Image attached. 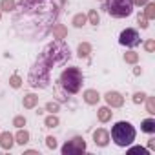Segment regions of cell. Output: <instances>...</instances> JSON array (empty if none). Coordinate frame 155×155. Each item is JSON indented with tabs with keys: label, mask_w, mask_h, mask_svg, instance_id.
<instances>
[{
	"label": "cell",
	"mask_w": 155,
	"mask_h": 155,
	"mask_svg": "<svg viewBox=\"0 0 155 155\" xmlns=\"http://www.w3.org/2000/svg\"><path fill=\"white\" fill-rule=\"evenodd\" d=\"M64 4H66V0H22L20 13H17L15 18L28 17V18H31V24H28L20 35L22 37L28 35L31 26L38 28V31H37L38 38L48 35L51 31V28L55 26L53 22L57 20V17H58Z\"/></svg>",
	"instance_id": "1"
},
{
	"label": "cell",
	"mask_w": 155,
	"mask_h": 155,
	"mask_svg": "<svg viewBox=\"0 0 155 155\" xmlns=\"http://www.w3.org/2000/svg\"><path fill=\"white\" fill-rule=\"evenodd\" d=\"M69 58V48L64 44V40H55L51 44H48L42 53L38 55V58L35 60L29 75H28V82L31 88H48L51 82V71L53 66L57 64H64Z\"/></svg>",
	"instance_id": "2"
},
{
	"label": "cell",
	"mask_w": 155,
	"mask_h": 155,
	"mask_svg": "<svg viewBox=\"0 0 155 155\" xmlns=\"http://www.w3.org/2000/svg\"><path fill=\"white\" fill-rule=\"evenodd\" d=\"M82 81H84V77H82V71L79 68H66L62 73H60V86L64 88L66 93H79L81 88H82Z\"/></svg>",
	"instance_id": "3"
},
{
	"label": "cell",
	"mask_w": 155,
	"mask_h": 155,
	"mask_svg": "<svg viewBox=\"0 0 155 155\" xmlns=\"http://www.w3.org/2000/svg\"><path fill=\"white\" fill-rule=\"evenodd\" d=\"M135 128L131 126V122H126V120H119L113 128H111V139L117 146L120 148H126L130 146L133 140H135Z\"/></svg>",
	"instance_id": "4"
},
{
	"label": "cell",
	"mask_w": 155,
	"mask_h": 155,
	"mask_svg": "<svg viewBox=\"0 0 155 155\" xmlns=\"http://www.w3.org/2000/svg\"><path fill=\"white\" fill-rule=\"evenodd\" d=\"M106 11L113 18H126L133 13L131 0H106Z\"/></svg>",
	"instance_id": "5"
},
{
	"label": "cell",
	"mask_w": 155,
	"mask_h": 155,
	"mask_svg": "<svg viewBox=\"0 0 155 155\" xmlns=\"http://www.w3.org/2000/svg\"><path fill=\"white\" fill-rule=\"evenodd\" d=\"M60 151H62L64 155L82 153V151H86V140H84L82 137H73L71 140H68V142L60 148Z\"/></svg>",
	"instance_id": "6"
},
{
	"label": "cell",
	"mask_w": 155,
	"mask_h": 155,
	"mask_svg": "<svg viewBox=\"0 0 155 155\" xmlns=\"http://www.w3.org/2000/svg\"><path fill=\"white\" fill-rule=\"evenodd\" d=\"M119 42H120L122 46H126V48H135V46H139V44H140L139 31H137V29H131V28L120 31V35H119Z\"/></svg>",
	"instance_id": "7"
},
{
	"label": "cell",
	"mask_w": 155,
	"mask_h": 155,
	"mask_svg": "<svg viewBox=\"0 0 155 155\" xmlns=\"http://www.w3.org/2000/svg\"><path fill=\"white\" fill-rule=\"evenodd\" d=\"M104 101L110 108H122V104H124V97L119 91H108L104 95Z\"/></svg>",
	"instance_id": "8"
},
{
	"label": "cell",
	"mask_w": 155,
	"mask_h": 155,
	"mask_svg": "<svg viewBox=\"0 0 155 155\" xmlns=\"http://www.w3.org/2000/svg\"><path fill=\"white\" fill-rule=\"evenodd\" d=\"M93 140H95V144L97 146H108V142H110V133H108V130H104V128H99V130H95L93 131Z\"/></svg>",
	"instance_id": "9"
},
{
	"label": "cell",
	"mask_w": 155,
	"mask_h": 155,
	"mask_svg": "<svg viewBox=\"0 0 155 155\" xmlns=\"http://www.w3.org/2000/svg\"><path fill=\"white\" fill-rule=\"evenodd\" d=\"M15 144V135L9 131H0V148L2 150H11Z\"/></svg>",
	"instance_id": "10"
},
{
	"label": "cell",
	"mask_w": 155,
	"mask_h": 155,
	"mask_svg": "<svg viewBox=\"0 0 155 155\" xmlns=\"http://www.w3.org/2000/svg\"><path fill=\"white\" fill-rule=\"evenodd\" d=\"M82 99H84V102H86V104L95 106V104L101 101V95H99V91H97V90H86V91H84V95H82Z\"/></svg>",
	"instance_id": "11"
},
{
	"label": "cell",
	"mask_w": 155,
	"mask_h": 155,
	"mask_svg": "<svg viewBox=\"0 0 155 155\" xmlns=\"http://www.w3.org/2000/svg\"><path fill=\"white\" fill-rule=\"evenodd\" d=\"M51 33H53V38H57V40H64L66 35H68V29H66L62 24H55V26L51 28Z\"/></svg>",
	"instance_id": "12"
},
{
	"label": "cell",
	"mask_w": 155,
	"mask_h": 155,
	"mask_svg": "<svg viewBox=\"0 0 155 155\" xmlns=\"http://www.w3.org/2000/svg\"><path fill=\"white\" fill-rule=\"evenodd\" d=\"M111 115H113V111L110 110V106H102V108H99V111H97V117H99L101 122H110V120H111Z\"/></svg>",
	"instance_id": "13"
},
{
	"label": "cell",
	"mask_w": 155,
	"mask_h": 155,
	"mask_svg": "<svg viewBox=\"0 0 155 155\" xmlns=\"http://www.w3.org/2000/svg\"><path fill=\"white\" fill-rule=\"evenodd\" d=\"M22 104H24V108H26V110H33V108L38 104V97H37L35 93H28V95L24 97Z\"/></svg>",
	"instance_id": "14"
},
{
	"label": "cell",
	"mask_w": 155,
	"mask_h": 155,
	"mask_svg": "<svg viewBox=\"0 0 155 155\" xmlns=\"http://www.w3.org/2000/svg\"><path fill=\"white\" fill-rule=\"evenodd\" d=\"M15 142H17V144H20V146L28 144V142H29V131H28V130L18 128V131H17V135H15Z\"/></svg>",
	"instance_id": "15"
},
{
	"label": "cell",
	"mask_w": 155,
	"mask_h": 155,
	"mask_svg": "<svg viewBox=\"0 0 155 155\" xmlns=\"http://www.w3.org/2000/svg\"><path fill=\"white\" fill-rule=\"evenodd\" d=\"M140 130L144 131V133H155V119H144L142 122H140Z\"/></svg>",
	"instance_id": "16"
},
{
	"label": "cell",
	"mask_w": 155,
	"mask_h": 155,
	"mask_svg": "<svg viewBox=\"0 0 155 155\" xmlns=\"http://www.w3.org/2000/svg\"><path fill=\"white\" fill-rule=\"evenodd\" d=\"M0 9L6 11V13H13L17 9V2L15 0H2V2H0Z\"/></svg>",
	"instance_id": "17"
},
{
	"label": "cell",
	"mask_w": 155,
	"mask_h": 155,
	"mask_svg": "<svg viewBox=\"0 0 155 155\" xmlns=\"http://www.w3.org/2000/svg\"><path fill=\"white\" fill-rule=\"evenodd\" d=\"M86 22H88V17H86L84 13H77V15L73 17V20H71V24H73L75 28H82V26H86Z\"/></svg>",
	"instance_id": "18"
},
{
	"label": "cell",
	"mask_w": 155,
	"mask_h": 155,
	"mask_svg": "<svg viewBox=\"0 0 155 155\" xmlns=\"http://www.w3.org/2000/svg\"><path fill=\"white\" fill-rule=\"evenodd\" d=\"M77 53H79L81 58H88L90 53H91V46H90L88 42H82V44H79V49H77Z\"/></svg>",
	"instance_id": "19"
},
{
	"label": "cell",
	"mask_w": 155,
	"mask_h": 155,
	"mask_svg": "<svg viewBox=\"0 0 155 155\" xmlns=\"http://www.w3.org/2000/svg\"><path fill=\"white\" fill-rule=\"evenodd\" d=\"M58 122H60V120H58V117H57V115H53V113H51V115H48V117H46V120H44L46 128H57V126H58Z\"/></svg>",
	"instance_id": "20"
},
{
	"label": "cell",
	"mask_w": 155,
	"mask_h": 155,
	"mask_svg": "<svg viewBox=\"0 0 155 155\" xmlns=\"http://www.w3.org/2000/svg\"><path fill=\"white\" fill-rule=\"evenodd\" d=\"M124 62H128V64H137V62H139V53H135V51L124 53Z\"/></svg>",
	"instance_id": "21"
},
{
	"label": "cell",
	"mask_w": 155,
	"mask_h": 155,
	"mask_svg": "<svg viewBox=\"0 0 155 155\" xmlns=\"http://www.w3.org/2000/svg\"><path fill=\"white\" fill-rule=\"evenodd\" d=\"M144 17H146L148 20L155 18V4H151V2H148V4H146V9H144Z\"/></svg>",
	"instance_id": "22"
},
{
	"label": "cell",
	"mask_w": 155,
	"mask_h": 155,
	"mask_svg": "<svg viewBox=\"0 0 155 155\" xmlns=\"http://www.w3.org/2000/svg\"><path fill=\"white\" fill-rule=\"evenodd\" d=\"M9 86L13 88V90H18L20 86H22V79H20V75H11V79H9Z\"/></svg>",
	"instance_id": "23"
},
{
	"label": "cell",
	"mask_w": 155,
	"mask_h": 155,
	"mask_svg": "<svg viewBox=\"0 0 155 155\" xmlns=\"http://www.w3.org/2000/svg\"><path fill=\"white\" fill-rule=\"evenodd\" d=\"M146 110L150 115H155V97H146Z\"/></svg>",
	"instance_id": "24"
},
{
	"label": "cell",
	"mask_w": 155,
	"mask_h": 155,
	"mask_svg": "<svg viewBox=\"0 0 155 155\" xmlns=\"http://www.w3.org/2000/svg\"><path fill=\"white\" fill-rule=\"evenodd\" d=\"M86 17H88V20H90V24H93V26H97V24H99V20H101L99 13H97L95 9H91V11H90V13H88Z\"/></svg>",
	"instance_id": "25"
},
{
	"label": "cell",
	"mask_w": 155,
	"mask_h": 155,
	"mask_svg": "<svg viewBox=\"0 0 155 155\" xmlns=\"http://www.w3.org/2000/svg\"><path fill=\"white\" fill-rule=\"evenodd\" d=\"M13 126H15V128H24V126H26V117H24V115H17V117L13 119Z\"/></svg>",
	"instance_id": "26"
},
{
	"label": "cell",
	"mask_w": 155,
	"mask_h": 155,
	"mask_svg": "<svg viewBox=\"0 0 155 155\" xmlns=\"http://www.w3.org/2000/svg\"><path fill=\"white\" fill-rule=\"evenodd\" d=\"M146 97H148L146 93H142V91H137V93L133 95V102H135V104H142V102L146 101Z\"/></svg>",
	"instance_id": "27"
},
{
	"label": "cell",
	"mask_w": 155,
	"mask_h": 155,
	"mask_svg": "<svg viewBox=\"0 0 155 155\" xmlns=\"http://www.w3.org/2000/svg\"><path fill=\"white\" fill-rule=\"evenodd\" d=\"M128 153H140V155H148V150L142 148V146H133L128 150Z\"/></svg>",
	"instance_id": "28"
},
{
	"label": "cell",
	"mask_w": 155,
	"mask_h": 155,
	"mask_svg": "<svg viewBox=\"0 0 155 155\" xmlns=\"http://www.w3.org/2000/svg\"><path fill=\"white\" fill-rule=\"evenodd\" d=\"M137 22H139V26H140L142 29H146V28H148V18L144 17V13H139V17H137Z\"/></svg>",
	"instance_id": "29"
},
{
	"label": "cell",
	"mask_w": 155,
	"mask_h": 155,
	"mask_svg": "<svg viewBox=\"0 0 155 155\" xmlns=\"http://www.w3.org/2000/svg\"><path fill=\"white\" fill-rule=\"evenodd\" d=\"M58 108H60V104H58V102H53V101L46 104V111H51V113L58 111Z\"/></svg>",
	"instance_id": "30"
},
{
	"label": "cell",
	"mask_w": 155,
	"mask_h": 155,
	"mask_svg": "<svg viewBox=\"0 0 155 155\" xmlns=\"http://www.w3.org/2000/svg\"><path fill=\"white\" fill-rule=\"evenodd\" d=\"M144 49H146L148 53H153V51H155V40H146V42H144Z\"/></svg>",
	"instance_id": "31"
},
{
	"label": "cell",
	"mask_w": 155,
	"mask_h": 155,
	"mask_svg": "<svg viewBox=\"0 0 155 155\" xmlns=\"http://www.w3.org/2000/svg\"><path fill=\"white\" fill-rule=\"evenodd\" d=\"M46 146H48V148H49V150H55V148H57V139H55V137H51V135H49V137H48V139H46Z\"/></svg>",
	"instance_id": "32"
},
{
	"label": "cell",
	"mask_w": 155,
	"mask_h": 155,
	"mask_svg": "<svg viewBox=\"0 0 155 155\" xmlns=\"http://www.w3.org/2000/svg\"><path fill=\"white\" fill-rule=\"evenodd\" d=\"M131 4H133V6H146L148 0H131Z\"/></svg>",
	"instance_id": "33"
},
{
	"label": "cell",
	"mask_w": 155,
	"mask_h": 155,
	"mask_svg": "<svg viewBox=\"0 0 155 155\" xmlns=\"http://www.w3.org/2000/svg\"><path fill=\"white\" fill-rule=\"evenodd\" d=\"M148 148H150V150H153V148H155V137H151V139L148 140Z\"/></svg>",
	"instance_id": "34"
},
{
	"label": "cell",
	"mask_w": 155,
	"mask_h": 155,
	"mask_svg": "<svg viewBox=\"0 0 155 155\" xmlns=\"http://www.w3.org/2000/svg\"><path fill=\"white\" fill-rule=\"evenodd\" d=\"M26 155H38V151H35V150H28Z\"/></svg>",
	"instance_id": "35"
},
{
	"label": "cell",
	"mask_w": 155,
	"mask_h": 155,
	"mask_svg": "<svg viewBox=\"0 0 155 155\" xmlns=\"http://www.w3.org/2000/svg\"><path fill=\"white\" fill-rule=\"evenodd\" d=\"M133 73H135V75H140V73H142V69H140V68H135V69H133Z\"/></svg>",
	"instance_id": "36"
},
{
	"label": "cell",
	"mask_w": 155,
	"mask_h": 155,
	"mask_svg": "<svg viewBox=\"0 0 155 155\" xmlns=\"http://www.w3.org/2000/svg\"><path fill=\"white\" fill-rule=\"evenodd\" d=\"M0 18H2V9H0Z\"/></svg>",
	"instance_id": "37"
}]
</instances>
